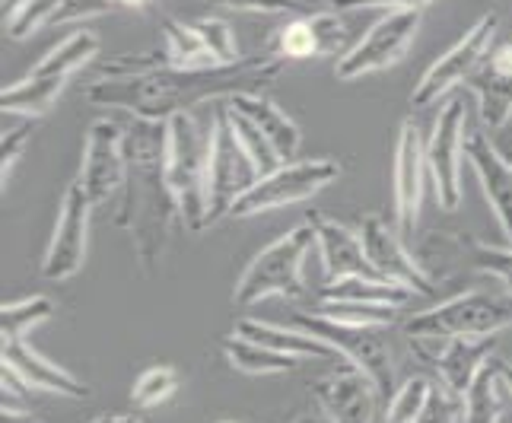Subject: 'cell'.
Masks as SVG:
<instances>
[{
    "label": "cell",
    "instance_id": "6da1fadb",
    "mask_svg": "<svg viewBox=\"0 0 512 423\" xmlns=\"http://www.w3.org/2000/svg\"><path fill=\"white\" fill-rule=\"evenodd\" d=\"M284 58L261 51L236 64L204 70H150L131 77H99L83 86V96L99 109H121L134 118L169 121L210 99H229L239 93H264L284 70Z\"/></svg>",
    "mask_w": 512,
    "mask_h": 423
},
{
    "label": "cell",
    "instance_id": "7a4b0ae2",
    "mask_svg": "<svg viewBox=\"0 0 512 423\" xmlns=\"http://www.w3.org/2000/svg\"><path fill=\"white\" fill-rule=\"evenodd\" d=\"M125 188L118 195L115 226L131 233L134 255L144 274L160 268L169 245V229L179 207L166 182V121L134 118L125 128Z\"/></svg>",
    "mask_w": 512,
    "mask_h": 423
},
{
    "label": "cell",
    "instance_id": "3957f363",
    "mask_svg": "<svg viewBox=\"0 0 512 423\" xmlns=\"http://www.w3.org/2000/svg\"><path fill=\"white\" fill-rule=\"evenodd\" d=\"M207 169L210 131L188 112L172 115L166 121V182L188 233L207 229Z\"/></svg>",
    "mask_w": 512,
    "mask_h": 423
},
{
    "label": "cell",
    "instance_id": "277c9868",
    "mask_svg": "<svg viewBox=\"0 0 512 423\" xmlns=\"http://www.w3.org/2000/svg\"><path fill=\"white\" fill-rule=\"evenodd\" d=\"M96 55H99V39L90 29L70 32L67 39L51 48L23 80L4 86L0 109H4V115H29V118L48 115L55 109L58 96L64 93L67 80Z\"/></svg>",
    "mask_w": 512,
    "mask_h": 423
},
{
    "label": "cell",
    "instance_id": "5b68a950",
    "mask_svg": "<svg viewBox=\"0 0 512 423\" xmlns=\"http://www.w3.org/2000/svg\"><path fill=\"white\" fill-rule=\"evenodd\" d=\"M312 249H315V233L309 220L287 229L284 236H277L271 245H264L249 261V268L242 271L239 284L233 290V303L239 309H252L268 296L299 299L306 293L303 268Z\"/></svg>",
    "mask_w": 512,
    "mask_h": 423
},
{
    "label": "cell",
    "instance_id": "8992f818",
    "mask_svg": "<svg viewBox=\"0 0 512 423\" xmlns=\"http://www.w3.org/2000/svg\"><path fill=\"white\" fill-rule=\"evenodd\" d=\"M512 325V293L468 290L404 322L408 341H449V338H493Z\"/></svg>",
    "mask_w": 512,
    "mask_h": 423
},
{
    "label": "cell",
    "instance_id": "52a82bcc",
    "mask_svg": "<svg viewBox=\"0 0 512 423\" xmlns=\"http://www.w3.org/2000/svg\"><path fill=\"white\" fill-rule=\"evenodd\" d=\"M261 179L255 160L236 137L223 102L210 115V169H207V226L233 214L236 201Z\"/></svg>",
    "mask_w": 512,
    "mask_h": 423
},
{
    "label": "cell",
    "instance_id": "ba28073f",
    "mask_svg": "<svg viewBox=\"0 0 512 423\" xmlns=\"http://www.w3.org/2000/svg\"><path fill=\"white\" fill-rule=\"evenodd\" d=\"M341 166L331 160V156H315V160H290L280 163L274 172L261 175V179L245 191L236 201L233 214L236 220H249L271 214V210H284L293 204H303L309 198L319 195L322 188L331 182H338Z\"/></svg>",
    "mask_w": 512,
    "mask_h": 423
},
{
    "label": "cell",
    "instance_id": "9c48e42d",
    "mask_svg": "<svg viewBox=\"0 0 512 423\" xmlns=\"http://www.w3.org/2000/svg\"><path fill=\"white\" fill-rule=\"evenodd\" d=\"M293 325L315 334L319 341H325L341 360L353 363L357 369L379 385L382 398L388 401L395 395V363L392 350H388L382 328H363V325H344L334 322L322 312H293Z\"/></svg>",
    "mask_w": 512,
    "mask_h": 423
},
{
    "label": "cell",
    "instance_id": "30bf717a",
    "mask_svg": "<svg viewBox=\"0 0 512 423\" xmlns=\"http://www.w3.org/2000/svg\"><path fill=\"white\" fill-rule=\"evenodd\" d=\"M500 29V16L497 13H484L478 23H474L462 39H458L446 55H439L427 74H423L411 93V105L414 109H427V105L439 102L446 93H452L458 83H468L478 67L487 61V55L493 51V39H497Z\"/></svg>",
    "mask_w": 512,
    "mask_h": 423
},
{
    "label": "cell",
    "instance_id": "8fae6325",
    "mask_svg": "<svg viewBox=\"0 0 512 423\" xmlns=\"http://www.w3.org/2000/svg\"><path fill=\"white\" fill-rule=\"evenodd\" d=\"M420 13L423 10H388L382 20L369 29L363 39L347 48L344 55L334 64V77L353 83L363 80L369 74H379L398 64L404 58V51L411 48L420 29Z\"/></svg>",
    "mask_w": 512,
    "mask_h": 423
},
{
    "label": "cell",
    "instance_id": "7c38bea8",
    "mask_svg": "<svg viewBox=\"0 0 512 423\" xmlns=\"http://www.w3.org/2000/svg\"><path fill=\"white\" fill-rule=\"evenodd\" d=\"M468 105L462 96H452L436 118V128L427 140V169L433 179L436 201L443 210L462 204V156H465Z\"/></svg>",
    "mask_w": 512,
    "mask_h": 423
},
{
    "label": "cell",
    "instance_id": "4fadbf2b",
    "mask_svg": "<svg viewBox=\"0 0 512 423\" xmlns=\"http://www.w3.org/2000/svg\"><path fill=\"white\" fill-rule=\"evenodd\" d=\"M93 201L83 191V185L74 179L67 185L61 210L55 220V233L48 239V249L42 258V277L51 284L70 280L86 261V245H90V220H93Z\"/></svg>",
    "mask_w": 512,
    "mask_h": 423
},
{
    "label": "cell",
    "instance_id": "5bb4252c",
    "mask_svg": "<svg viewBox=\"0 0 512 423\" xmlns=\"http://www.w3.org/2000/svg\"><path fill=\"white\" fill-rule=\"evenodd\" d=\"M125 175H128L125 128L115 125V121H105V118L93 121L90 131H86V140H83V160H80L77 182L83 185L86 195H90V201L96 207H102L121 195Z\"/></svg>",
    "mask_w": 512,
    "mask_h": 423
},
{
    "label": "cell",
    "instance_id": "9a60e30c",
    "mask_svg": "<svg viewBox=\"0 0 512 423\" xmlns=\"http://www.w3.org/2000/svg\"><path fill=\"white\" fill-rule=\"evenodd\" d=\"M312 398L328 423H376L382 392L363 369L341 360L312 382Z\"/></svg>",
    "mask_w": 512,
    "mask_h": 423
},
{
    "label": "cell",
    "instance_id": "2e32d148",
    "mask_svg": "<svg viewBox=\"0 0 512 423\" xmlns=\"http://www.w3.org/2000/svg\"><path fill=\"white\" fill-rule=\"evenodd\" d=\"M360 239H363L366 258H369V264H373V271L379 277L395 280V284L414 290L417 296H433L436 293L433 277L423 271L420 258H414L408 252V245H404L398 226H388L379 214H369L360 223Z\"/></svg>",
    "mask_w": 512,
    "mask_h": 423
},
{
    "label": "cell",
    "instance_id": "e0dca14e",
    "mask_svg": "<svg viewBox=\"0 0 512 423\" xmlns=\"http://www.w3.org/2000/svg\"><path fill=\"white\" fill-rule=\"evenodd\" d=\"M427 144L414 121H401L392 163V198H395V226L401 236H414L423 201V179H427Z\"/></svg>",
    "mask_w": 512,
    "mask_h": 423
},
{
    "label": "cell",
    "instance_id": "ac0fdd59",
    "mask_svg": "<svg viewBox=\"0 0 512 423\" xmlns=\"http://www.w3.org/2000/svg\"><path fill=\"white\" fill-rule=\"evenodd\" d=\"M271 55L284 61H306V58H341L347 51V23L334 13H312L293 16L274 32L268 45Z\"/></svg>",
    "mask_w": 512,
    "mask_h": 423
},
{
    "label": "cell",
    "instance_id": "d6986e66",
    "mask_svg": "<svg viewBox=\"0 0 512 423\" xmlns=\"http://www.w3.org/2000/svg\"><path fill=\"white\" fill-rule=\"evenodd\" d=\"M408 344L436 369L449 392L465 398L474 379L481 376V369L493 360L497 334L493 338H449V341H408Z\"/></svg>",
    "mask_w": 512,
    "mask_h": 423
},
{
    "label": "cell",
    "instance_id": "ffe728a7",
    "mask_svg": "<svg viewBox=\"0 0 512 423\" xmlns=\"http://www.w3.org/2000/svg\"><path fill=\"white\" fill-rule=\"evenodd\" d=\"M465 156L478 175L484 198L497 217L506 245H512V163L500 153V147L484 131H471L465 137Z\"/></svg>",
    "mask_w": 512,
    "mask_h": 423
},
{
    "label": "cell",
    "instance_id": "44dd1931",
    "mask_svg": "<svg viewBox=\"0 0 512 423\" xmlns=\"http://www.w3.org/2000/svg\"><path fill=\"white\" fill-rule=\"evenodd\" d=\"M0 360H4L7 373H13L16 379H20L29 392H51V395H64V398H74V401L90 395V389H86L70 369L42 357L39 350L29 347L26 338L4 341V347H0Z\"/></svg>",
    "mask_w": 512,
    "mask_h": 423
},
{
    "label": "cell",
    "instance_id": "7402d4cb",
    "mask_svg": "<svg viewBox=\"0 0 512 423\" xmlns=\"http://www.w3.org/2000/svg\"><path fill=\"white\" fill-rule=\"evenodd\" d=\"M309 223H312L315 249H319L328 280L350 277V274H376L373 264L366 258L360 229H350L325 214H309Z\"/></svg>",
    "mask_w": 512,
    "mask_h": 423
},
{
    "label": "cell",
    "instance_id": "603a6c76",
    "mask_svg": "<svg viewBox=\"0 0 512 423\" xmlns=\"http://www.w3.org/2000/svg\"><path fill=\"white\" fill-rule=\"evenodd\" d=\"M468 86L478 96L484 125L490 131L506 128L512 118V42L493 48Z\"/></svg>",
    "mask_w": 512,
    "mask_h": 423
},
{
    "label": "cell",
    "instance_id": "cb8c5ba5",
    "mask_svg": "<svg viewBox=\"0 0 512 423\" xmlns=\"http://www.w3.org/2000/svg\"><path fill=\"white\" fill-rule=\"evenodd\" d=\"M223 102L233 112H239L242 118H249L252 125L271 140V147L277 150V156L284 163H290L299 153V147H303V131H299V125L264 93H239V96H229Z\"/></svg>",
    "mask_w": 512,
    "mask_h": 423
},
{
    "label": "cell",
    "instance_id": "d4e9b609",
    "mask_svg": "<svg viewBox=\"0 0 512 423\" xmlns=\"http://www.w3.org/2000/svg\"><path fill=\"white\" fill-rule=\"evenodd\" d=\"M233 334L249 338L261 347H271V350H277V354H290L296 360H341L325 341H319L315 334L296 328V325L284 328V325L261 322V319H239Z\"/></svg>",
    "mask_w": 512,
    "mask_h": 423
},
{
    "label": "cell",
    "instance_id": "484cf974",
    "mask_svg": "<svg viewBox=\"0 0 512 423\" xmlns=\"http://www.w3.org/2000/svg\"><path fill=\"white\" fill-rule=\"evenodd\" d=\"M417 293L395 284V280H385L379 274H350L328 280L319 290V303H363V306H408Z\"/></svg>",
    "mask_w": 512,
    "mask_h": 423
},
{
    "label": "cell",
    "instance_id": "4316f807",
    "mask_svg": "<svg viewBox=\"0 0 512 423\" xmlns=\"http://www.w3.org/2000/svg\"><path fill=\"white\" fill-rule=\"evenodd\" d=\"M220 350H223L226 363L245 376H280V373H293V369L303 363L290 354H277L271 347H261L249 338H239V334L226 338L220 344Z\"/></svg>",
    "mask_w": 512,
    "mask_h": 423
},
{
    "label": "cell",
    "instance_id": "83f0119b",
    "mask_svg": "<svg viewBox=\"0 0 512 423\" xmlns=\"http://www.w3.org/2000/svg\"><path fill=\"white\" fill-rule=\"evenodd\" d=\"M166 35V70H204V67H220L214 55L207 51L201 32L194 23L182 20H166L163 23Z\"/></svg>",
    "mask_w": 512,
    "mask_h": 423
},
{
    "label": "cell",
    "instance_id": "f1b7e54d",
    "mask_svg": "<svg viewBox=\"0 0 512 423\" xmlns=\"http://www.w3.org/2000/svg\"><path fill=\"white\" fill-rule=\"evenodd\" d=\"M503 392H506V385L500 379L497 357H493L481 369V376L474 379V385L465 395V417H468V423H500L503 420Z\"/></svg>",
    "mask_w": 512,
    "mask_h": 423
},
{
    "label": "cell",
    "instance_id": "f546056e",
    "mask_svg": "<svg viewBox=\"0 0 512 423\" xmlns=\"http://www.w3.org/2000/svg\"><path fill=\"white\" fill-rule=\"evenodd\" d=\"M51 315H55V303H51L48 296H26V299H16V303H4V312H0V334H4V341H20L26 334H32V328L48 322Z\"/></svg>",
    "mask_w": 512,
    "mask_h": 423
},
{
    "label": "cell",
    "instance_id": "4dcf8cb0",
    "mask_svg": "<svg viewBox=\"0 0 512 423\" xmlns=\"http://www.w3.org/2000/svg\"><path fill=\"white\" fill-rule=\"evenodd\" d=\"M433 392H436V385L423 376H414L404 385H398L395 395L388 398L385 423H420L433 401Z\"/></svg>",
    "mask_w": 512,
    "mask_h": 423
},
{
    "label": "cell",
    "instance_id": "1f68e13d",
    "mask_svg": "<svg viewBox=\"0 0 512 423\" xmlns=\"http://www.w3.org/2000/svg\"><path fill=\"white\" fill-rule=\"evenodd\" d=\"M179 385H182L179 369L169 366V363H156L137 376L134 389H131V401L144 411L160 408V404H166L175 392H179Z\"/></svg>",
    "mask_w": 512,
    "mask_h": 423
},
{
    "label": "cell",
    "instance_id": "d6a6232c",
    "mask_svg": "<svg viewBox=\"0 0 512 423\" xmlns=\"http://www.w3.org/2000/svg\"><path fill=\"white\" fill-rule=\"evenodd\" d=\"M223 109H226V115H229V125H233L236 137L242 140L245 153H249L252 160H255V166H258V172H261V175L274 172V169H277L280 163H284V160H280V156H277V150L271 147V140L264 137V134H261V131H258L255 125H252L249 118H242L239 112H233V109H229L226 102H223Z\"/></svg>",
    "mask_w": 512,
    "mask_h": 423
},
{
    "label": "cell",
    "instance_id": "836d02e7",
    "mask_svg": "<svg viewBox=\"0 0 512 423\" xmlns=\"http://www.w3.org/2000/svg\"><path fill=\"white\" fill-rule=\"evenodd\" d=\"M334 322L344 325H363V328H388L398 322L395 306H363V303H319V309Z\"/></svg>",
    "mask_w": 512,
    "mask_h": 423
},
{
    "label": "cell",
    "instance_id": "e575fe53",
    "mask_svg": "<svg viewBox=\"0 0 512 423\" xmlns=\"http://www.w3.org/2000/svg\"><path fill=\"white\" fill-rule=\"evenodd\" d=\"M468 249H471V268L484 274V277H493L497 284H503V290L512 293V245L500 249V245H487V242H478V239H468Z\"/></svg>",
    "mask_w": 512,
    "mask_h": 423
},
{
    "label": "cell",
    "instance_id": "d590c367",
    "mask_svg": "<svg viewBox=\"0 0 512 423\" xmlns=\"http://www.w3.org/2000/svg\"><path fill=\"white\" fill-rule=\"evenodd\" d=\"M194 26H198L207 51L214 55V61L220 67L242 61L239 45H236V35H233V26H229L226 20H220V16H201V20H194Z\"/></svg>",
    "mask_w": 512,
    "mask_h": 423
},
{
    "label": "cell",
    "instance_id": "8d00e7d4",
    "mask_svg": "<svg viewBox=\"0 0 512 423\" xmlns=\"http://www.w3.org/2000/svg\"><path fill=\"white\" fill-rule=\"evenodd\" d=\"M13 128H4V144H0V172H4V185L10 179L13 166L20 163V156L26 153L29 140H32V131H35V121L39 118H29V115H16Z\"/></svg>",
    "mask_w": 512,
    "mask_h": 423
},
{
    "label": "cell",
    "instance_id": "74e56055",
    "mask_svg": "<svg viewBox=\"0 0 512 423\" xmlns=\"http://www.w3.org/2000/svg\"><path fill=\"white\" fill-rule=\"evenodd\" d=\"M118 4L115 0H61L55 16H51L48 26H67V23H83L93 20V16H105L112 13Z\"/></svg>",
    "mask_w": 512,
    "mask_h": 423
},
{
    "label": "cell",
    "instance_id": "f35d334b",
    "mask_svg": "<svg viewBox=\"0 0 512 423\" xmlns=\"http://www.w3.org/2000/svg\"><path fill=\"white\" fill-rule=\"evenodd\" d=\"M420 423H468V417H465V398L449 392L446 385H443V389L433 392V401H430V408H427V414H423Z\"/></svg>",
    "mask_w": 512,
    "mask_h": 423
},
{
    "label": "cell",
    "instance_id": "ab89813d",
    "mask_svg": "<svg viewBox=\"0 0 512 423\" xmlns=\"http://www.w3.org/2000/svg\"><path fill=\"white\" fill-rule=\"evenodd\" d=\"M220 7L239 10V13H264V16H284V13H303V0H217Z\"/></svg>",
    "mask_w": 512,
    "mask_h": 423
},
{
    "label": "cell",
    "instance_id": "60d3db41",
    "mask_svg": "<svg viewBox=\"0 0 512 423\" xmlns=\"http://www.w3.org/2000/svg\"><path fill=\"white\" fill-rule=\"evenodd\" d=\"M331 10H427L439 0H322Z\"/></svg>",
    "mask_w": 512,
    "mask_h": 423
},
{
    "label": "cell",
    "instance_id": "b9f144b4",
    "mask_svg": "<svg viewBox=\"0 0 512 423\" xmlns=\"http://www.w3.org/2000/svg\"><path fill=\"white\" fill-rule=\"evenodd\" d=\"M90 423H147L140 414H102V417H93Z\"/></svg>",
    "mask_w": 512,
    "mask_h": 423
},
{
    "label": "cell",
    "instance_id": "7bdbcfd3",
    "mask_svg": "<svg viewBox=\"0 0 512 423\" xmlns=\"http://www.w3.org/2000/svg\"><path fill=\"white\" fill-rule=\"evenodd\" d=\"M0 423H35V414L32 411H10V408H4V417H0Z\"/></svg>",
    "mask_w": 512,
    "mask_h": 423
},
{
    "label": "cell",
    "instance_id": "ee69618b",
    "mask_svg": "<svg viewBox=\"0 0 512 423\" xmlns=\"http://www.w3.org/2000/svg\"><path fill=\"white\" fill-rule=\"evenodd\" d=\"M497 366H500V379H503V385H506V395L512 398V363L497 360Z\"/></svg>",
    "mask_w": 512,
    "mask_h": 423
},
{
    "label": "cell",
    "instance_id": "f6af8a7d",
    "mask_svg": "<svg viewBox=\"0 0 512 423\" xmlns=\"http://www.w3.org/2000/svg\"><path fill=\"white\" fill-rule=\"evenodd\" d=\"M287 423H328L322 414H309V411H303V414H296V417H290Z\"/></svg>",
    "mask_w": 512,
    "mask_h": 423
},
{
    "label": "cell",
    "instance_id": "bcb514c9",
    "mask_svg": "<svg viewBox=\"0 0 512 423\" xmlns=\"http://www.w3.org/2000/svg\"><path fill=\"white\" fill-rule=\"evenodd\" d=\"M23 4H29V0H4V16L13 13V10H20Z\"/></svg>",
    "mask_w": 512,
    "mask_h": 423
},
{
    "label": "cell",
    "instance_id": "7dc6e473",
    "mask_svg": "<svg viewBox=\"0 0 512 423\" xmlns=\"http://www.w3.org/2000/svg\"><path fill=\"white\" fill-rule=\"evenodd\" d=\"M115 4H118V7H144L147 0H115Z\"/></svg>",
    "mask_w": 512,
    "mask_h": 423
},
{
    "label": "cell",
    "instance_id": "c3c4849f",
    "mask_svg": "<svg viewBox=\"0 0 512 423\" xmlns=\"http://www.w3.org/2000/svg\"><path fill=\"white\" fill-rule=\"evenodd\" d=\"M220 423H236V420H220Z\"/></svg>",
    "mask_w": 512,
    "mask_h": 423
},
{
    "label": "cell",
    "instance_id": "681fc988",
    "mask_svg": "<svg viewBox=\"0 0 512 423\" xmlns=\"http://www.w3.org/2000/svg\"><path fill=\"white\" fill-rule=\"evenodd\" d=\"M509 125H512V118H509Z\"/></svg>",
    "mask_w": 512,
    "mask_h": 423
}]
</instances>
